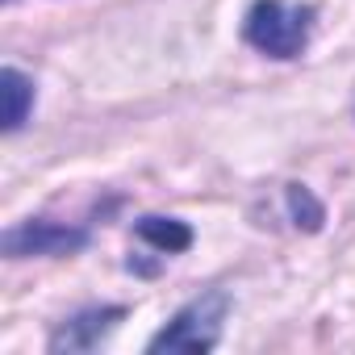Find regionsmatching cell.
Returning <instances> with one entry per match:
<instances>
[{"label":"cell","instance_id":"6da1fadb","mask_svg":"<svg viewBox=\"0 0 355 355\" xmlns=\"http://www.w3.org/2000/svg\"><path fill=\"white\" fill-rule=\"evenodd\" d=\"M226 313H230V293H226V288H209V293L193 297L146 347H150V351H189V355H205V351L218 347Z\"/></svg>","mask_w":355,"mask_h":355},{"label":"cell","instance_id":"3957f363","mask_svg":"<svg viewBox=\"0 0 355 355\" xmlns=\"http://www.w3.org/2000/svg\"><path fill=\"white\" fill-rule=\"evenodd\" d=\"M9 259H26V255H76L88 247V230L84 226H63V222H46V218H34V222H21L13 230H5L0 239Z\"/></svg>","mask_w":355,"mask_h":355},{"label":"cell","instance_id":"7a4b0ae2","mask_svg":"<svg viewBox=\"0 0 355 355\" xmlns=\"http://www.w3.org/2000/svg\"><path fill=\"white\" fill-rule=\"evenodd\" d=\"M309 30L313 9H288L284 0H255L243 21V38L272 59H297L309 46Z\"/></svg>","mask_w":355,"mask_h":355},{"label":"cell","instance_id":"277c9868","mask_svg":"<svg viewBox=\"0 0 355 355\" xmlns=\"http://www.w3.org/2000/svg\"><path fill=\"white\" fill-rule=\"evenodd\" d=\"M125 318V305H92V309H80L76 318H67L55 334H51V351L55 355H71V351H92L101 347V338Z\"/></svg>","mask_w":355,"mask_h":355},{"label":"cell","instance_id":"5b68a950","mask_svg":"<svg viewBox=\"0 0 355 355\" xmlns=\"http://www.w3.org/2000/svg\"><path fill=\"white\" fill-rule=\"evenodd\" d=\"M0 84H5V130H21L30 109H34V80L17 67H5L0 71Z\"/></svg>","mask_w":355,"mask_h":355},{"label":"cell","instance_id":"8992f818","mask_svg":"<svg viewBox=\"0 0 355 355\" xmlns=\"http://www.w3.org/2000/svg\"><path fill=\"white\" fill-rule=\"evenodd\" d=\"M134 234L142 243H150L155 251H163V255H175V251H189L193 247V230L184 222H175V218H142L134 226Z\"/></svg>","mask_w":355,"mask_h":355},{"label":"cell","instance_id":"52a82bcc","mask_svg":"<svg viewBox=\"0 0 355 355\" xmlns=\"http://www.w3.org/2000/svg\"><path fill=\"white\" fill-rule=\"evenodd\" d=\"M284 197H288V214H293V222L301 226V230H322V222H326V209H322V201L305 189V184H288L284 189Z\"/></svg>","mask_w":355,"mask_h":355}]
</instances>
